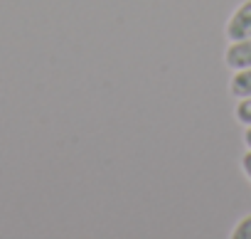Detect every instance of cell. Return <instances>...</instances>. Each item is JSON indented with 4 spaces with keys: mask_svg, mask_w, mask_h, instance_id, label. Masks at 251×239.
Here are the masks:
<instances>
[{
    "mask_svg": "<svg viewBox=\"0 0 251 239\" xmlns=\"http://www.w3.org/2000/svg\"><path fill=\"white\" fill-rule=\"evenodd\" d=\"M226 40H246L251 37V0H244V3L231 13V18L226 20Z\"/></svg>",
    "mask_w": 251,
    "mask_h": 239,
    "instance_id": "1",
    "label": "cell"
},
{
    "mask_svg": "<svg viewBox=\"0 0 251 239\" xmlns=\"http://www.w3.org/2000/svg\"><path fill=\"white\" fill-rule=\"evenodd\" d=\"M224 64L234 72L236 69H249L251 67V37L229 42V47L224 52Z\"/></svg>",
    "mask_w": 251,
    "mask_h": 239,
    "instance_id": "2",
    "label": "cell"
},
{
    "mask_svg": "<svg viewBox=\"0 0 251 239\" xmlns=\"http://www.w3.org/2000/svg\"><path fill=\"white\" fill-rule=\"evenodd\" d=\"M229 89L236 99H244V96H251V67L249 69H236L231 81H229Z\"/></svg>",
    "mask_w": 251,
    "mask_h": 239,
    "instance_id": "3",
    "label": "cell"
},
{
    "mask_svg": "<svg viewBox=\"0 0 251 239\" xmlns=\"http://www.w3.org/2000/svg\"><path fill=\"white\" fill-rule=\"evenodd\" d=\"M234 116L241 126H251V96H244L236 101V108H234Z\"/></svg>",
    "mask_w": 251,
    "mask_h": 239,
    "instance_id": "4",
    "label": "cell"
},
{
    "mask_svg": "<svg viewBox=\"0 0 251 239\" xmlns=\"http://www.w3.org/2000/svg\"><path fill=\"white\" fill-rule=\"evenodd\" d=\"M231 237L234 239H251V214H246L236 222V227L231 229Z\"/></svg>",
    "mask_w": 251,
    "mask_h": 239,
    "instance_id": "5",
    "label": "cell"
},
{
    "mask_svg": "<svg viewBox=\"0 0 251 239\" xmlns=\"http://www.w3.org/2000/svg\"><path fill=\"white\" fill-rule=\"evenodd\" d=\"M241 170H244V175L251 180V148L244 153V158H241Z\"/></svg>",
    "mask_w": 251,
    "mask_h": 239,
    "instance_id": "6",
    "label": "cell"
},
{
    "mask_svg": "<svg viewBox=\"0 0 251 239\" xmlns=\"http://www.w3.org/2000/svg\"><path fill=\"white\" fill-rule=\"evenodd\" d=\"M244 146L251 148V126H246V131H244Z\"/></svg>",
    "mask_w": 251,
    "mask_h": 239,
    "instance_id": "7",
    "label": "cell"
}]
</instances>
